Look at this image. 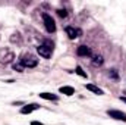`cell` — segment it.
Listing matches in <instances>:
<instances>
[{"mask_svg": "<svg viewBox=\"0 0 126 125\" xmlns=\"http://www.w3.org/2000/svg\"><path fill=\"white\" fill-rule=\"evenodd\" d=\"M59 91L60 93H63V94H66V96H72V94L75 93V90H73V87H60L59 88Z\"/></svg>", "mask_w": 126, "mask_h": 125, "instance_id": "9c48e42d", "label": "cell"}, {"mask_svg": "<svg viewBox=\"0 0 126 125\" xmlns=\"http://www.w3.org/2000/svg\"><path fill=\"white\" fill-rule=\"evenodd\" d=\"M64 31L66 34L69 35V38H76V37H79V35H82V30H79V28H73V27H66L64 28Z\"/></svg>", "mask_w": 126, "mask_h": 125, "instance_id": "5b68a950", "label": "cell"}, {"mask_svg": "<svg viewBox=\"0 0 126 125\" xmlns=\"http://www.w3.org/2000/svg\"><path fill=\"white\" fill-rule=\"evenodd\" d=\"M12 66H13V69L18 71V72H24V69H25V66H24L22 63H13Z\"/></svg>", "mask_w": 126, "mask_h": 125, "instance_id": "7c38bea8", "label": "cell"}, {"mask_svg": "<svg viewBox=\"0 0 126 125\" xmlns=\"http://www.w3.org/2000/svg\"><path fill=\"white\" fill-rule=\"evenodd\" d=\"M37 52H38V55L43 56L44 59H48V58L51 56V52H53V50H51L50 47H47L46 44H43V46H38V47H37Z\"/></svg>", "mask_w": 126, "mask_h": 125, "instance_id": "277c9868", "label": "cell"}, {"mask_svg": "<svg viewBox=\"0 0 126 125\" xmlns=\"http://www.w3.org/2000/svg\"><path fill=\"white\" fill-rule=\"evenodd\" d=\"M103 56H95L94 59H93V63H94L95 66H100V65H103Z\"/></svg>", "mask_w": 126, "mask_h": 125, "instance_id": "8fae6325", "label": "cell"}, {"mask_svg": "<svg viewBox=\"0 0 126 125\" xmlns=\"http://www.w3.org/2000/svg\"><path fill=\"white\" fill-rule=\"evenodd\" d=\"M41 99H46V100H57V96L51 93H40Z\"/></svg>", "mask_w": 126, "mask_h": 125, "instance_id": "30bf717a", "label": "cell"}, {"mask_svg": "<svg viewBox=\"0 0 126 125\" xmlns=\"http://www.w3.org/2000/svg\"><path fill=\"white\" fill-rule=\"evenodd\" d=\"M57 15H59L60 18H66V16H67V12H66L64 9H59V10H57Z\"/></svg>", "mask_w": 126, "mask_h": 125, "instance_id": "9a60e30c", "label": "cell"}, {"mask_svg": "<svg viewBox=\"0 0 126 125\" xmlns=\"http://www.w3.org/2000/svg\"><path fill=\"white\" fill-rule=\"evenodd\" d=\"M21 63L25 66V68H35L38 65V61L34 58V56H24L21 59Z\"/></svg>", "mask_w": 126, "mask_h": 125, "instance_id": "3957f363", "label": "cell"}, {"mask_svg": "<svg viewBox=\"0 0 126 125\" xmlns=\"http://www.w3.org/2000/svg\"><path fill=\"white\" fill-rule=\"evenodd\" d=\"M31 125H44V124H41V122H38V121H32Z\"/></svg>", "mask_w": 126, "mask_h": 125, "instance_id": "2e32d148", "label": "cell"}, {"mask_svg": "<svg viewBox=\"0 0 126 125\" xmlns=\"http://www.w3.org/2000/svg\"><path fill=\"white\" fill-rule=\"evenodd\" d=\"M109 77H111L113 80H117V78H119V75H117V71H116V69H111V71L109 72Z\"/></svg>", "mask_w": 126, "mask_h": 125, "instance_id": "5bb4252c", "label": "cell"}, {"mask_svg": "<svg viewBox=\"0 0 126 125\" xmlns=\"http://www.w3.org/2000/svg\"><path fill=\"white\" fill-rule=\"evenodd\" d=\"M40 106L37 104V103H32V104H27V106H24L22 109H21V113H24V115H30L32 110H35V109H38Z\"/></svg>", "mask_w": 126, "mask_h": 125, "instance_id": "8992f818", "label": "cell"}, {"mask_svg": "<svg viewBox=\"0 0 126 125\" xmlns=\"http://www.w3.org/2000/svg\"><path fill=\"white\" fill-rule=\"evenodd\" d=\"M85 88L87 90H90V91H93V93L98 94V96H103V90L101 88H98V87H95V85H93V84H85Z\"/></svg>", "mask_w": 126, "mask_h": 125, "instance_id": "ba28073f", "label": "cell"}, {"mask_svg": "<svg viewBox=\"0 0 126 125\" xmlns=\"http://www.w3.org/2000/svg\"><path fill=\"white\" fill-rule=\"evenodd\" d=\"M43 21H44V25H46V30L50 32H54L56 31V24H54V19L50 16V15H47V13H44L43 15Z\"/></svg>", "mask_w": 126, "mask_h": 125, "instance_id": "6da1fadb", "label": "cell"}, {"mask_svg": "<svg viewBox=\"0 0 126 125\" xmlns=\"http://www.w3.org/2000/svg\"><path fill=\"white\" fill-rule=\"evenodd\" d=\"M76 53H78L79 56H90V55H91V50H90V47H87V46H79L78 50H76Z\"/></svg>", "mask_w": 126, "mask_h": 125, "instance_id": "52a82bcc", "label": "cell"}, {"mask_svg": "<svg viewBox=\"0 0 126 125\" xmlns=\"http://www.w3.org/2000/svg\"><path fill=\"white\" fill-rule=\"evenodd\" d=\"M107 115H109L110 118H113V119L126 122V113L122 112V110H110V109H109V110H107Z\"/></svg>", "mask_w": 126, "mask_h": 125, "instance_id": "7a4b0ae2", "label": "cell"}, {"mask_svg": "<svg viewBox=\"0 0 126 125\" xmlns=\"http://www.w3.org/2000/svg\"><path fill=\"white\" fill-rule=\"evenodd\" d=\"M120 100H122V102H125V103H126V97H120Z\"/></svg>", "mask_w": 126, "mask_h": 125, "instance_id": "e0dca14e", "label": "cell"}, {"mask_svg": "<svg viewBox=\"0 0 126 125\" xmlns=\"http://www.w3.org/2000/svg\"><path fill=\"white\" fill-rule=\"evenodd\" d=\"M78 75H81L82 78H87V72H84V69L81 68V66H76V71H75Z\"/></svg>", "mask_w": 126, "mask_h": 125, "instance_id": "4fadbf2b", "label": "cell"}]
</instances>
